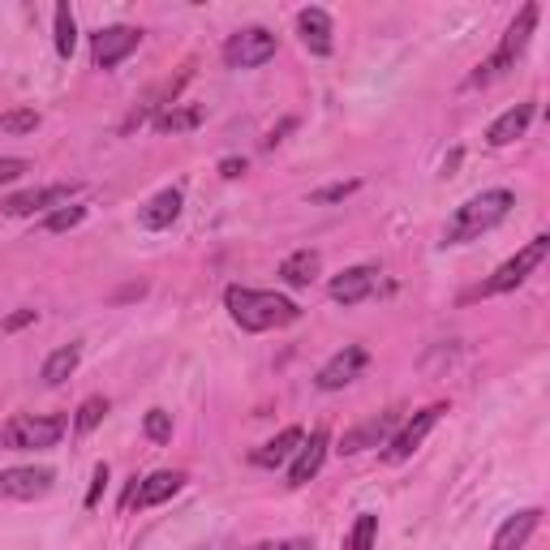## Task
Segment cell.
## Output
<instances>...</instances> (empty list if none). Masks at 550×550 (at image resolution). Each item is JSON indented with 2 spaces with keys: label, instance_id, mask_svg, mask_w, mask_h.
Returning <instances> with one entry per match:
<instances>
[{
  "label": "cell",
  "instance_id": "cell-22",
  "mask_svg": "<svg viewBox=\"0 0 550 550\" xmlns=\"http://www.w3.org/2000/svg\"><path fill=\"white\" fill-rule=\"evenodd\" d=\"M78 361H82L78 344H65V349H56L48 361H43V383H48V387H61L69 374L78 370Z\"/></svg>",
  "mask_w": 550,
  "mask_h": 550
},
{
  "label": "cell",
  "instance_id": "cell-27",
  "mask_svg": "<svg viewBox=\"0 0 550 550\" xmlns=\"http://www.w3.org/2000/svg\"><path fill=\"white\" fill-rule=\"evenodd\" d=\"M104 413H108V400L104 396H91V400H86L82 404V409H78V417H74V426L82 430V434H91L99 422H104Z\"/></svg>",
  "mask_w": 550,
  "mask_h": 550
},
{
  "label": "cell",
  "instance_id": "cell-34",
  "mask_svg": "<svg viewBox=\"0 0 550 550\" xmlns=\"http://www.w3.org/2000/svg\"><path fill=\"white\" fill-rule=\"evenodd\" d=\"M254 550H314L306 538H293V542H263V546H254Z\"/></svg>",
  "mask_w": 550,
  "mask_h": 550
},
{
  "label": "cell",
  "instance_id": "cell-19",
  "mask_svg": "<svg viewBox=\"0 0 550 550\" xmlns=\"http://www.w3.org/2000/svg\"><path fill=\"white\" fill-rule=\"evenodd\" d=\"M529 121H533V104H516L486 129V142H490V147H508V142H516L520 134H525Z\"/></svg>",
  "mask_w": 550,
  "mask_h": 550
},
{
  "label": "cell",
  "instance_id": "cell-21",
  "mask_svg": "<svg viewBox=\"0 0 550 550\" xmlns=\"http://www.w3.org/2000/svg\"><path fill=\"white\" fill-rule=\"evenodd\" d=\"M318 271H323V258H318L314 250H297L280 263V280L293 284V288H306V284L318 280Z\"/></svg>",
  "mask_w": 550,
  "mask_h": 550
},
{
  "label": "cell",
  "instance_id": "cell-16",
  "mask_svg": "<svg viewBox=\"0 0 550 550\" xmlns=\"http://www.w3.org/2000/svg\"><path fill=\"white\" fill-rule=\"evenodd\" d=\"M538 520H542L538 508H525V512L508 516V520L499 525V533H495V542H490V550H520V546L529 542V533L538 529Z\"/></svg>",
  "mask_w": 550,
  "mask_h": 550
},
{
  "label": "cell",
  "instance_id": "cell-1",
  "mask_svg": "<svg viewBox=\"0 0 550 550\" xmlns=\"http://www.w3.org/2000/svg\"><path fill=\"white\" fill-rule=\"evenodd\" d=\"M224 306L233 314V323L245 331H275V327L297 323V314H301L297 301L267 293V288H241V284H233L224 293Z\"/></svg>",
  "mask_w": 550,
  "mask_h": 550
},
{
  "label": "cell",
  "instance_id": "cell-17",
  "mask_svg": "<svg viewBox=\"0 0 550 550\" xmlns=\"http://www.w3.org/2000/svg\"><path fill=\"white\" fill-rule=\"evenodd\" d=\"M297 31H301V43H306L314 56H331V18L323 9H301Z\"/></svg>",
  "mask_w": 550,
  "mask_h": 550
},
{
  "label": "cell",
  "instance_id": "cell-4",
  "mask_svg": "<svg viewBox=\"0 0 550 550\" xmlns=\"http://www.w3.org/2000/svg\"><path fill=\"white\" fill-rule=\"evenodd\" d=\"M533 26H538V5H525L516 13V22L508 26V35H503V43H499V52L490 56L486 65H477V74L469 78L473 86H482V82H495L499 74H508V69L516 65V56L525 52V43H529V35H533Z\"/></svg>",
  "mask_w": 550,
  "mask_h": 550
},
{
  "label": "cell",
  "instance_id": "cell-35",
  "mask_svg": "<svg viewBox=\"0 0 550 550\" xmlns=\"http://www.w3.org/2000/svg\"><path fill=\"white\" fill-rule=\"evenodd\" d=\"M220 172H224L228 181H237L241 172H245V159H224V164H220Z\"/></svg>",
  "mask_w": 550,
  "mask_h": 550
},
{
  "label": "cell",
  "instance_id": "cell-10",
  "mask_svg": "<svg viewBox=\"0 0 550 550\" xmlns=\"http://www.w3.org/2000/svg\"><path fill=\"white\" fill-rule=\"evenodd\" d=\"M366 361H370V353H366V349H357V344H349V349L336 353L323 370H318V379H314V383L323 387V392H340V387H349V383L357 379V374L366 370Z\"/></svg>",
  "mask_w": 550,
  "mask_h": 550
},
{
  "label": "cell",
  "instance_id": "cell-31",
  "mask_svg": "<svg viewBox=\"0 0 550 550\" xmlns=\"http://www.w3.org/2000/svg\"><path fill=\"white\" fill-rule=\"evenodd\" d=\"M31 172V164L26 159H0V185H9V181H18Z\"/></svg>",
  "mask_w": 550,
  "mask_h": 550
},
{
  "label": "cell",
  "instance_id": "cell-28",
  "mask_svg": "<svg viewBox=\"0 0 550 550\" xmlns=\"http://www.w3.org/2000/svg\"><path fill=\"white\" fill-rule=\"evenodd\" d=\"M374 538H379V516L361 512L353 525V550H374Z\"/></svg>",
  "mask_w": 550,
  "mask_h": 550
},
{
  "label": "cell",
  "instance_id": "cell-32",
  "mask_svg": "<svg viewBox=\"0 0 550 550\" xmlns=\"http://www.w3.org/2000/svg\"><path fill=\"white\" fill-rule=\"evenodd\" d=\"M104 486H108V465H95V477H91V495H86V508H95L99 495H104Z\"/></svg>",
  "mask_w": 550,
  "mask_h": 550
},
{
  "label": "cell",
  "instance_id": "cell-12",
  "mask_svg": "<svg viewBox=\"0 0 550 550\" xmlns=\"http://www.w3.org/2000/svg\"><path fill=\"white\" fill-rule=\"evenodd\" d=\"M374 288H379V267H349L344 275L331 280V297H336L340 306H357V301H366Z\"/></svg>",
  "mask_w": 550,
  "mask_h": 550
},
{
  "label": "cell",
  "instance_id": "cell-9",
  "mask_svg": "<svg viewBox=\"0 0 550 550\" xmlns=\"http://www.w3.org/2000/svg\"><path fill=\"white\" fill-rule=\"evenodd\" d=\"M56 482V473L52 469H35V465H22V469H5L0 473V495H9V499H39V495H48Z\"/></svg>",
  "mask_w": 550,
  "mask_h": 550
},
{
  "label": "cell",
  "instance_id": "cell-20",
  "mask_svg": "<svg viewBox=\"0 0 550 550\" xmlns=\"http://www.w3.org/2000/svg\"><path fill=\"white\" fill-rule=\"evenodd\" d=\"M181 215V190H159L147 207H142V224L151 228V233H159V228H172Z\"/></svg>",
  "mask_w": 550,
  "mask_h": 550
},
{
  "label": "cell",
  "instance_id": "cell-23",
  "mask_svg": "<svg viewBox=\"0 0 550 550\" xmlns=\"http://www.w3.org/2000/svg\"><path fill=\"white\" fill-rule=\"evenodd\" d=\"M74 48H78L74 9H69V5H56V52H61V56H74Z\"/></svg>",
  "mask_w": 550,
  "mask_h": 550
},
{
  "label": "cell",
  "instance_id": "cell-5",
  "mask_svg": "<svg viewBox=\"0 0 550 550\" xmlns=\"http://www.w3.org/2000/svg\"><path fill=\"white\" fill-rule=\"evenodd\" d=\"M546 254H550V237L542 233V237H533L525 250H516V258H508L490 280L482 284V297H495V293H512V288H520L529 280L533 271H538L542 263H546Z\"/></svg>",
  "mask_w": 550,
  "mask_h": 550
},
{
  "label": "cell",
  "instance_id": "cell-11",
  "mask_svg": "<svg viewBox=\"0 0 550 550\" xmlns=\"http://www.w3.org/2000/svg\"><path fill=\"white\" fill-rule=\"evenodd\" d=\"M74 194H78V185H43V190H26V194L5 198V215H35V211H48V207H65Z\"/></svg>",
  "mask_w": 550,
  "mask_h": 550
},
{
  "label": "cell",
  "instance_id": "cell-14",
  "mask_svg": "<svg viewBox=\"0 0 550 550\" xmlns=\"http://www.w3.org/2000/svg\"><path fill=\"white\" fill-rule=\"evenodd\" d=\"M323 460H327V430H314L310 443L297 447V460H293V469H288V486H306L310 477L323 469Z\"/></svg>",
  "mask_w": 550,
  "mask_h": 550
},
{
  "label": "cell",
  "instance_id": "cell-30",
  "mask_svg": "<svg viewBox=\"0 0 550 550\" xmlns=\"http://www.w3.org/2000/svg\"><path fill=\"white\" fill-rule=\"evenodd\" d=\"M357 185H361V181L327 185V190H314V194H310V202H340V198H349V194H357Z\"/></svg>",
  "mask_w": 550,
  "mask_h": 550
},
{
  "label": "cell",
  "instance_id": "cell-8",
  "mask_svg": "<svg viewBox=\"0 0 550 550\" xmlns=\"http://www.w3.org/2000/svg\"><path fill=\"white\" fill-rule=\"evenodd\" d=\"M138 43H142V31H134V26H108V31H99L91 39V56L99 69H112V65H121L129 52H138Z\"/></svg>",
  "mask_w": 550,
  "mask_h": 550
},
{
  "label": "cell",
  "instance_id": "cell-6",
  "mask_svg": "<svg viewBox=\"0 0 550 550\" xmlns=\"http://www.w3.org/2000/svg\"><path fill=\"white\" fill-rule=\"evenodd\" d=\"M275 48H280V43H275L267 26H245V31H237L224 43V65L228 69H258L271 61Z\"/></svg>",
  "mask_w": 550,
  "mask_h": 550
},
{
  "label": "cell",
  "instance_id": "cell-18",
  "mask_svg": "<svg viewBox=\"0 0 550 550\" xmlns=\"http://www.w3.org/2000/svg\"><path fill=\"white\" fill-rule=\"evenodd\" d=\"M306 443V434H301L297 426H288L284 434H275L271 443H263L254 452V465H263V469H280V465H288V460L297 456V447Z\"/></svg>",
  "mask_w": 550,
  "mask_h": 550
},
{
  "label": "cell",
  "instance_id": "cell-7",
  "mask_svg": "<svg viewBox=\"0 0 550 550\" xmlns=\"http://www.w3.org/2000/svg\"><path fill=\"white\" fill-rule=\"evenodd\" d=\"M443 413H447L443 404H430V409H422V413H417L409 426H404V430L396 434V439H387V452H383V460H392V465H400V460H409V456L417 452V447L426 443V434H430L434 426H439V417H443Z\"/></svg>",
  "mask_w": 550,
  "mask_h": 550
},
{
  "label": "cell",
  "instance_id": "cell-13",
  "mask_svg": "<svg viewBox=\"0 0 550 550\" xmlns=\"http://www.w3.org/2000/svg\"><path fill=\"white\" fill-rule=\"evenodd\" d=\"M392 426H396V413L370 417V422H361L357 430L344 434V439H340V452H344V456H357V452H366V447H379V443H387Z\"/></svg>",
  "mask_w": 550,
  "mask_h": 550
},
{
  "label": "cell",
  "instance_id": "cell-26",
  "mask_svg": "<svg viewBox=\"0 0 550 550\" xmlns=\"http://www.w3.org/2000/svg\"><path fill=\"white\" fill-rule=\"evenodd\" d=\"M82 220H86V207H61L43 220V233H69V228H78Z\"/></svg>",
  "mask_w": 550,
  "mask_h": 550
},
{
  "label": "cell",
  "instance_id": "cell-33",
  "mask_svg": "<svg viewBox=\"0 0 550 550\" xmlns=\"http://www.w3.org/2000/svg\"><path fill=\"white\" fill-rule=\"evenodd\" d=\"M31 323H35V310H18V314L5 318V331H22V327H31Z\"/></svg>",
  "mask_w": 550,
  "mask_h": 550
},
{
  "label": "cell",
  "instance_id": "cell-25",
  "mask_svg": "<svg viewBox=\"0 0 550 550\" xmlns=\"http://www.w3.org/2000/svg\"><path fill=\"white\" fill-rule=\"evenodd\" d=\"M35 125H39V112L18 108V112H5V117H0V134H35Z\"/></svg>",
  "mask_w": 550,
  "mask_h": 550
},
{
  "label": "cell",
  "instance_id": "cell-29",
  "mask_svg": "<svg viewBox=\"0 0 550 550\" xmlns=\"http://www.w3.org/2000/svg\"><path fill=\"white\" fill-rule=\"evenodd\" d=\"M142 426H147V439L151 443H168L172 439V413H164V409H151Z\"/></svg>",
  "mask_w": 550,
  "mask_h": 550
},
{
  "label": "cell",
  "instance_id": "cell-15",
  "mask_svg": "<svg viewBox=\"0 0 550 550\" xmlns=\"http://www.w3.org/2000/svg\"><path fill=\"white\" fill-rule=\"evenodd\" d=\"M181 486H185V477H181V473L159 469V473L147 477V482H138V490L129 495V503H134V508H155V503H164V499L177 495Z\"/></svg>",
  "mask_w": 550,
  "mask_h": 550
},
{
  "label": "cell",
  "instance_id": "cell-24",
  "mask_svg": "<svg viewBox=\"0 0 550 550\" xmlns=\"http://www.w3.org/2000/svg\"><path fill=\"white\" fill-rule=\"evenodd\" d=\"M202 121V108H168L164 117L155 121L159 134H185V129H194Z\"/></svg>",
  "mask_w": 550,
  "mask_h": 550
},
{
  "label": "cell",
  "instance_id": "cell-3",
  "mask_svg": "<svg viewBox=\"0 0 550 550\" xmlns=\"http://www.w3.org/2000/svg\"><path fill=\"white\" fill-rule=\"evenodd\" d=\"M65 434V417H31L18 413L0 426V443L13 447V452H43V447H56Z\"/></svg>",
  "mask_w": 550,
  "mask_h": 550
},
{
  "label": "cell",
  "instance_id": "cell-2",
  "mask_svg": "<svg viewBox=\"0 0 550 550\" xmlns=\"http://www.w3.org/2000/svg\"><path fill=\"white\" fill-rule=\"evenodd\" d=\"M516 207V194L512 190H486L469 198L465 207L452 211V220L443 228V245H465V241H477L482 233H490L495 224L508 220V211Z\"/></svg>",
  "mask_w": 550,
  "mask_h": 550
}]
</instances>
